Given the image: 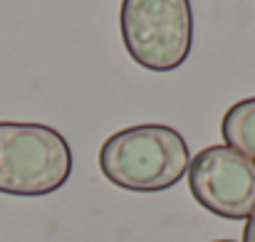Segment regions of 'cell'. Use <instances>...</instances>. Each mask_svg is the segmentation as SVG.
<instances>
[{
	"instance_id": "cell-1",
	"label": "cell",
	"mask_w": 255,
	"mask_h": 242,
	"mask_svg": "<svg viewBox=\"0 0 255 242\" xmlns=\"http://www.w3.org/2000/svg\"><path fill=\"white\" fill-rule=\"evenodd\" d=\"M191 154L183 136L164 124H139L112 134L99 151L109 183L134 193L173 188L188 170Z\"/></svg>"
},
{
	"instance_id": "cell-2",
	"label": "cell",
	"mask_w": 255,
	"mask_h": 242,
	"mask_svg": "<svg viewBox=\"0 0 255 242\" xmlns=\"http://www.w3.org/2000/svg\"><path fill=\"white\" fill-rule=\"evenodd\" d=\"M72 173L67 139L45 124L0 121V193L40 198L60 190Z\"/></svg>"
},
{
	"instance_id": "cell-3",
	"label": "cell",
	"mask_w": 255,
	"mask_h": 242,
	"mask_svg": "<svg viewBox=\"0 0 255 242\" xmlns=\"http://www.w3.org/2000/svg\"><path fill=\"white\" fill-rule=\"evenodd\" d=\"M119 27L124 50L141 70L173 72L191 55V0H122Z\"/></svg>"
},
{
	"instance_id": "cell-4",
	"label": "cell",
	"mask_w": 255,
	"mask_h": 242,
	"mask_svg": "<svg viewBox=\"0 0 255 242\" xmlns=\"http://www.w3.org/2000/svg\"><path fill=\"white\" fill-rule=\"evenodd\" d=\"M188 188L208 213L246 220L255 210V161L231 146H206L188 163Z\"/></svg>"
},
{
	"instance_id": "cell-5",
	"label": "cell",
	"mask_w": 255,
	"mask_h": 242,
	"mask_svg": "<svg viewBox=\"0 0 255 242\" xmlns=\"http://www.w3.org/2000/svg\"><path fill=\"white\" fill-rule=\"evenodd\" d=\"M221 134L226 146L255 161V96L233 104L226 111L221 121Z\"/></svg>"
},
{
	"instance_id": "cell-6",
	"label": "cell",
	"mask_w": 255,
	"mask_h": 242,
	"mask_svg": "<svg viewBox=\"0 0 255 242\" xmlns=\"http://www.w3.org/2000/svg\"><path fill=\"white\" fill-rule=\"evenodd\" d=\"M243 242H255V210L253 215L248 218L246 228H243Z\"/></svg>"
},
{
	"instance_id": "cell-7",
	"label": "cell",
	"mask_w": 255,
	"mask_h": 242,
	"mask_svg": "<svg viewBox=\"0 0 255 242\" xmlns=\"http://www.w3.org/2000/svg\"><path fill=\"white\" fill-rule=\"evenodd\" d=\"M216 242H236V240H216Z\"/></svg>"
}]
</instances>
